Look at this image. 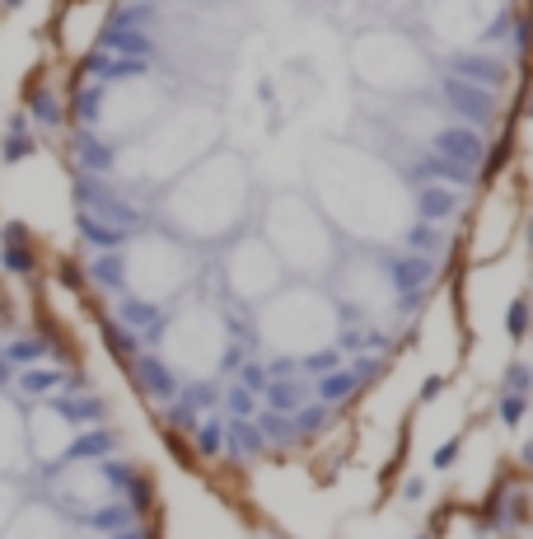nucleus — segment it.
Here are the masks:
<instances>
[{
    "mask_svg": "<svg viewBox=\"0 0 533 539\" xmlns=\"http://www.w3.org/2000/svg\"><path fill=\"white\" fill-rule=\"evenodd\" d=\"M99 52H112V57H131V62H150L155 57V38L146 29H108L99 34Z\"/></svg>",
    "mask_w": 533,
    "mask_h": 539,
    "instance_id": "9b49d317",
    "label": "nucleus"
},
{
    "mask_svg": "<svg viewBox=\"0 0 533 539\" xmlns=\"http://www.w3.org/2000/svg\"><path fill=\"white\" fill-rule=\"evenodd\" d=\"M431 155L449 159V165H463V169H482V155H487V137L482 131H472L463 122H444L435 137H431Z\"/></svg>",
    "mask_w": 533,
    "mask_h": 539,
    "instance_id": "f03ea898",
    "label": "nucleus"
},
{
    "mask_svg": "<svg viewBox=\"0 0 533 539\" xmlns=\"http://www.w3.org/2000/svg\"><path fill=\"white\" fill-rule=\"evenodd\" d=\"M75 230H80V239H84V245H90L94 254L127 249V239H131V230L108 226V221H99V216H90V211H75Z\"/></svg>",
    "mask_w": 533,
    "mask_h": 539,
    "instance_id": "4468645a",
    "label": "nucleus"
},
{
    "mask_svg": "<svg viewBox=\"0 0 533 539\" xmlns=\"http://www.w3.org/2000/svg\"><path fill=\"white\" fill-rule=\"evenodd\" d=\"M328 418H332V409H328V403L309 399L304 409H295V413H290V431H295V441H304V437H319V431L328 427Z\"/></svg>",
    "mask_w": 533,
    "mask_h": 539,
    "instance_id": "5701e85b",
    "label": "nucleus"
},
{
    "mask_svg": "<svg viewBox=\"0 0 533 539\" xmlns=\"http://www.w3.org/2000/svg\"><path fill=\"white\" fill-rule=\"evenodd\" d=\"M384 273H388V286L403 295V305H416L421 291H426L431 277H435V258H421V254H388V258H384Z\"/></svg>",
    "mask_w": 533,
    "mask_h": 539,
    "instance_id": "7ed1b4c3",
    "label": "nucleus"
},
{
    "mask_svg": "<svg viewBox=\"0 0 533 539\" xmlns=\"http://www.w3.org/2000/svg\"><path fill=\"white\" fill-rule=\"evenodd\" d=\"M0 267H5L10 277H33L38 273L33 245H0Z\"/></svg>",
    "mask_w": 533,
    "mask_h": 539,
    "instance_id": "bb28decb",
    "label": "nucleus"
},
{
    "mask_svg": "<svg viewBox=\"0 0 533 539\" xmlns=\"http://www.w3.org/2000/svg\"><path fill=\"white\" fill-rule=\"evenodd\" d=\"M62 380H66V371L62 366H24V371H14V390L24 394V399H52L56 390H62Z\"/></svg>",
    "mask_w": 533,
    "mask_h": 539,
    "instance_id": "a211bd4d",
    "label": "nucleus"
},
{
    "mask_svg": "<svg viewBox=\"0 0 533 539\" xmlns=\"http://www.w3.org/2000/svg\"><path fill=\"white\" fill-rule=\"evenodd\" d=\"M337 352H342V357L365 352V329H347V333H342V342H337Z\"/></svg>",
    "mask_w": 533,
    "mask_h": 539,
    "instance_id": "37998d69",
    "label": "nucleus"
},
{
    "mask_svg": "<svg viewBox=\"0 0 533 539\" xmlns=\"http://www.w3.org/2000/svg\"><path fill=\"white\" fill-rule=\"evenodd\" d=\"M421 497H426V478L412 474V478L403 483V502H421Z\"/></svg>",
    "mask_w": 533,
    "mask_h": 539,
    "instance_id": "49530a36",
    "label": "nucleus"
},
{
    "mask_svg": "<svg viewBox=\"0 0 533 539\" xmlns=\"http://www.w3.org/2000/svg\"><path fill=\"white\" fill-rule=\"evenodd\" d=\"M220 403H224V413H230V418H252V413H258V394L243 390L239 380L220 390Z\"/></svg>",
    "mask_w": 533,
    "mask_h": 539,
    "instance_id": "7c9ffc66",
    "label": "nucleus"
},
{
    "mask_svg": "<svg viewBox=\"0 0 533 539\" xmlns=\"http://www.w3.org/2000/svg\"><path fill=\"white\" fill-rule=\"evenodd\" d=\"M84 71H90L99 85H118V80H140L150 71V62H131V57H112V52H90L84 57Z\"/></svg>",
    "mask_w": 533,
    "mask_h": 539,
    "instance_id": "f8f14e48",
    "label": "nucleus"
},
{
    "mask_svg": "<svg viewBox=\"0 0 533 539\" xmlns=\"http://www.w3.org/2000/svg\"><path fill=\"white\" fill-rule=\"evenodd\" d=\"M440 99H444L449 113H454L463 127H472V131H482V127H491L500 118V99L491 90H482V85H468V80H459V75L440 80Z\"/></svg>",
    "mask_w": 533,
    "mask_h": 539,
    "instance_id": "f257e3e1",
    "label": "nucleus"
},
{
    "mask_svg": "<svg viewBox=\"0 0 533 539\" xmlns=\"http://www.w3.org/2000/svg\"><path fill=\"white\" fill-rule=\"evenodd\" d=\"M112 319L127 323L131 333H159L164 323H168V314H164L159 305L140 301V295H131V291H122V295H118V314H112Z\"/></svg>",
    "mask_w": 533,
    "mask_h": 539,
    "instance_id": "ddd939ff",
    "label": "nucleus"
},
{
    "mask_svg": "<svg viewBox=\"0 0 533 539\" xmlns=\"http://www.w3.org/2000/svg\"><path fill=\"white\" fill-rule=\"evenodd\" d=\"M155 14H159V10L146 5V0H140V5H122V10L108 14V29H150Z\"/></svg>",
    "mask_w": 533,
    "mask_h": 539,
    "instance_id": "c85d7f7f",
    "label": "nucleus"
},
{
    "mask_svg": "<svg viewBox=\"0 0 533 539\" xmlns=\"http://www.w3.org/2000/svg\"><path fill=\"white\" fill-rule=\"evenodd\" d=\"M108 539H150V530L140 525V521H131V525H122V530H108Z\"/></svg>",
    "mask_w": 533,
    "mask_h": 539,
    "instance_id": "a18cd8bd",
    "label": "nucleus"
},
{
    "mask_svg": "<svg viewBox=\"0 0 533 539\" xmlns=\"http://www.w3.org/2000/svg\"><path fill=\"white\" fill-rule=\"evenodd\" d=\"M84 282L108 291V295H122L127 291V263H122V249H112V254H94L90 267H84Z\"/></svg>",
    "mask_w": 533,
    "mask_h": 539,
    "instance_id": "dca6fc26",
    "label": "nucleus"
},
{
    "mask_svg": "<svg viewBox=\"0 0 533 539\" xmlns=\"http://www.w3.org/2000/svg\"><path fill=\"white\" fill-rule=\"evenodd\" d=\"M515 19H519V10H500L491 24H487V34H482V43H505V34H515Z\"/></svg>",
    "mask_w": 533,
    "mask_h": 539,
    "instance_id": "4c0bfd02",
    "label": "nucleus"
},
{
    "mask_svg": "<svg viewBox=\"0 0 533 539\" xmlns=\"http://www.w3.org/2000/svg\"><path fill=\"white\" fill-rule=\"evenodd\" d=\"M127 371H131L136 390L146 394V399H155L159 409H164V403H174V399H178V385H183V380L174 375V366H168V361H159L155 352H140V357H136Z\"/></svg>",
    "mask_w": 533,
    "mask_h": 539,
    "instance_id": "20e7f679",
    "label": "nucleus"
},
{
    "mask_svg": "<svg viewBox=\"0 0 533 539\" xmlns=\"http://www.w3.org/2000/svg\"><path fill=\"white\" fill-rule=\"evenodd\" d=\"M449 75L491 90V85H505V80H510V66H505L496 52H454V57H449Z\"/></svg>",
    "mask_w": 533,
    "mask_h": 539,
    "instance_id": "39448f33",
    "label": "nucleus"
},
{
    "mask_svg": "<svg viewBox=\"0 0 533 539\" xmlns=\"http://www.w3.org/2000/svg\"><path fill=\"white\" fill-rule=\"evenodd\" d=\"M524 413H528V399H519V394H496V418H500V427H519L524 422Z\"/></svg>",
    "mask_w": 533,
    "mask_h": 539,
    "instance_id": "f704fd0d",
    "label": "nucleus"
},
{
    "mask_svg": "<svg viewBox=\"0 0 533 539\" xmlns=\"http://www.w3.org/2000/svg\"><path fill=\"white\" fill-rule=\"evenodd\" d=\"M112 165H118V155H112V146L99 137V127H75V174L108 178Z\"/></svg>",
    "mask_w": 533,
    "mask_h": 539,
    "instance_id": "423d86ee",
    "label": "nucleus"
},
{
    "mask_svg": "<svg viewBox=\"0 0 533 539\" xmlns=\"http://www.w3.org/2000/svg\"><path fill=\"white\" fill-rule=\"evenodd\" d=\"M52 409L62 413L75 427H103L108 422V399H99L94 390H80V394H52Z\"/></svg>",
    "mask_w": 533,
    "mask_h": 539,
    "instance_id": "6e6552de",
    "label": "nucleus"
},
{
    "mask_svg": "<svg viewBox=\"0 0 533 539\" xmlns=\"http://www.w3.org/2000/svg\"><path fill=\"white\" fill-rule=\"evenodd\" d=\"M0 245H33V235H28L24 221H5L0 226Z\"/></svg>",
    "mask_w": 533,
    "mask_h": 539,
    "instance_id": "79ce46f5",
    "label": "nucleus"
},
{
    "mask_svg": "<svg viewBox=\"0 0 533 539\" xmlns=\"http://www.w3.org/2000/svg\"><path fill=\"white\" fill-rule=\"evenodd\" d=\"M220 446H224V418H196L192 450L202 455V460H220Z\"/></svg>",
    "mask_w": 533,
    "mask_h": 539,
    "instance_id": "4be33fe9",
    "label": "nucleus"
},
{
    "mask_svg": "<svg viewBox=\"0 0 533 539\" xmlns=\"http://www.w3.org/2000/svg\"><path fill=\"white\" fill-rule=\"evenodd\" d=\"M24 118L43 131H56V127H66V99L52 85H28L24 90Z\"/></svg>",
    "mask_w": 533,
    "mask_h": 539,
    "instance_id": "0eeeda50",
    "label": "nucleus"
},
{
    "mask_svg": "<svg viewBox=\"0 0 533 539\" xmlns=\"http://www.w3.org/2000/svg\"><path fill=\"white\" fill-rule=\"evenodd\" d=\"M103 99H108V85H84V75H80V85L71 94V108H66V122L75 127H99V113H103Z\"/></svg>",
    "mask_w": 533,
    "mask_h": 539,
    "instance_id": "6ab92c4d",
    "label": "nucleus"
},
{
    "mask_svg": "<svg viewBox=\"0 0 533 539\" xmlns=\"http://www.w3.org/2000/svg\"><path fill=\"white\" fill-rule=\"evenodd\" d=\"M528 319H533L528 301H524V295H515L510 310H505V333H510L515 342H524V338H528Z\"/></svg>",
    "mask_w": 533,
    "mask_h": 539,
    "instance_id": "72a5a7b5",
    "label": "nucleus"
},
{
    "mask_svg": "<svg viewBox=\"0 0 533 539\" xmlns=\"http://www.w3.org/2000/svg\"><path fill=\"white\" fill-rule=\"evenodd\" d=\"M412 539H435V534H412Z\"/></svg>",
    "mask_w": 533,
    "mask_h": 539,
    "instance_id": "3c124183",
    "label": "nucleus"
},
{
    "mask_svg": "<svg viewBox=\"0 0 533 539\" xmlns=\"http://www.w3.org/2000/svg\"><path fill=\"white\" fill-rule=\"evenodd\" d=\"M347 371L356 375L360 385H370L375 375H384V357L379 352H356V357H347Z\"/></svg>",
    "mask_w": 533,
    "mask_h": 539,
    "instance_id": "c9c22d12",
    "label": "nucleus"
},
{
    "mask_svg": "<svg viewBox=\"0 0 533 539\" xmlns=\"http://www.w3.org/2000/svg\"><path fill=\"white\" fill-rule=\"evenodd\" d=\"M463 450V437H449V441H440L435 446V455H431V469H449L454 465V455Z\"/></svg>",
    "mask_w": 533,
    "mask_h": 539,
    "instance_id": "a19ab883",
    "label": "nucleus"
},
{
    "mask_svg": "<svg viewBox=\"0 0 533 539\" xmlns=\"http://www.w3.org/2000/svg\"><path fill=\"white\" fill-rule=\"evenodd\" d=\"M314 399V390H309L300 375H286V380H267V390L258 394V403L262 409H271V413H295V409H304V403Z\"/></svg>",
    "mask_w": 533,
    "mask_h": 539,
    "instance_id": "2eb2a0df",
    "label": "nucleus"
},
{
    "mask_svg": "<svg viewBox=\"0 0 533 539\" xmlns=\"http://www.w3.org/2000/svg\"><path fill=\"white\" fill-rule=\"evenodd\" d=\"M0 357H5L14 371H24V366H38V361L47 357V342H43V338H14Z\"/></svg>",
    "mask_w": 533,
    "mask_h": 539,
    "instance_id": "cd10ccee",
    "label": "nucleus"
},
{
    "mask_svg": "<svg viewBox=\"0 0 533 539\" xmlns=\"http://www.w3.org/2000/svg\"><path fill=\"white\" fill-rule=\"evenodd\" d=\"M252 427H258L262 446H276V450L295 446V431H290V418H286V413H271V409H262V413H252Z\"/></svg>",
    "mask_w": 533,
    "mask_h": 539,
    "instance_id": "412c9836",
    "label": "nucleus"
},
{
    "mask_svg": "<svg viewBox=\"0 0 533 539\" xmlns=\"http://www.w3.org/2000/svg\"><path fill=\"white\" fill-rule=\"evenodd\" d=\"M342 361H347V357L337 352V347H319V352H304V357H300V375H309V380H314V375L342 366Z\"/></svg>",
    "mask_w": 533,
    "mask_h": 539,
    "instance_id": "473e14b6",
    "label": "nucleus"
},
{
    "mask_svg": "<svg viewBox=\"0 0 533 539\" xmlns=\"http://www.w3.org/2000/svg\"><path fill=\"white\" fill-rule=\"evenodd\" d=\"M10 385H14V366L0 357V390H10Z\"/></svg>",
    "mask_w": 533,
    "mask_h": 539,
    "instance_id": "de8ad7c7",
    "label": "nucleus"
},
{
    "mask_svg": "<svg viewBox=\"0 0 533 539\" xmlns=\"http://www.w3.org/2000/svg\"><path fill=\"white\" fill-rule=\"evenodd\" d=\"M234 380H239L243 390H252V394H262V390H267V366H262V361H243Z\"/></svg>",
    "mask_w": 533,
    "mask_h": 539,
    "instance_id": "58836bf2",
    "label": "nucleus"
},
{
    "mask_svg": "<svg viewBox=\"0 0 533 539\" xmlns=\"http://www.w3.org/2000/svg\"><path fill=\"white\" fill-rule=\"evenodd\" d=\"M118 446H122V437H118L112 427H84L80 437L66 446L62 465H66V460H90V465H99V460H108V455L118 450Z\"/></svg>",
    "mask_w": 533,
    "mask_h": 539,
    "instance_id": "9d476101",
    "label": "nucleus"
},
{
    "mask_svg": "<svg viewBox=\"0 0 533 539\" xmlns=\"http://www.w3.org/2000/svg\"><path fill=\"white\" fill-rule=\"evenodd\" d=\"M528 390H533L528 361H510V366H505V375H500V385H496V394H519V399H528Z\"/></svg>",
    "mask_w": 533,
    "mask_h": 539,
    "instance_id": "2f4dec72",
    "label": "nucleus"
},
{
    "mask_svg": "<svg viewBox=\"0 0 533 539\" xmlns=\"http://www.w3.org/2000/svg\"><path fill=\"white\" fill-rule=\"evenodd\" d=\"M459 207H463L459 188H444V183H421L416 188V216H421V221H431V226L459 216Z\"/></svg>",
    "mask_w": 533,
    "mask_h": 539,
    "instance_id": "1a4fd4ad",
    "label": "nucleus"
},
{
    "mask_svg": "<svg viewBox=\"0 0 533 539\" xmlns=\"http://www.w3.org/2000/svg\"><path fill=\"white\" fill-rule=\"evenodd\" d=\"M403 245H407V254L435 258V254L444 249V235H440V226H431V221H416V226L403 235Z\"/></svg>",
    "mask_w": 533,
    "mask_h": 539,
    "instance_id": "393cba45",
    "label": "nucleus"
},
{
    "mask_svg": "<svg viewBox=\"0 0 533 539\" xmlns=\"http://www.w3.org/2000/svg\"><path fill=\"white\" fill-rule=\"evenodd\" d=\"M178 403L202 418V413H211L220 403V385H178Z\"/></svg>",
    "mask_w": 533,
    "mask_h": 539,
    "instance_id": "c756f323",
    "label": "nucleus"
},
{
    "mask_svg": "<svg viewBox=\"0 0 533 539\" xmlns=\"http://www.w3.org/2000/svg\"><path fill=\"white\" fill-rule=\"evenodd\" d=\"M99 333H103L108 357L118 361V366H131V361L140 357V333H131L127 323H118V319H99Z\"/></svg>",
    "mask_w": 533,
    "mask_h": 539,
    "instance_id": "aec40b11",
    "label": "nucleus"
},
{
    "mask_svg": "<svg viewBox=\"0 0 533 539\" xmlns=\"http://www.w3.org/2000/svg\"><path fill=\"white\" fill-rule=\"evenodd\" d=\"M24 5V0H0V10H19Z\"/></svg>",
    "mask_w": 533,
    "mask_h": 539,
    "instance_id": "8fccbe9b",
    "label": "nucleus"
},
{
    "mask_svg": "<svg viewBox=\"0 0 533 539\" xmlns=\"http://www.w3.org/2000/svg\"><path fill=\"white\" fill-rule=\"evenodd\" d=\"M131 521H136V511H131L122 497L103 502L99 511H84V525H90V530H122V525H131Z\"/></svg>",
    "mask_w": 533,
    "mask_h": 539,
    "instance_id": "b1692460",
    "label": "nucleus"
},
{
    "mask_svg": "<svg viewBox=\"0 0 533 539\" xmlns=\"http://www.w3.org/2000/svg\"><path fill=\"white\" fill-rule=\"evenodd\" d=\"M267 366V380H286V375H300V357H290V352H281V357H271V361H262Z\"/></svg>",
    "mask_w": 533,
    "mask_h": 539,
    "instance_id": "ea45409f",
    "label": "nucleus"
},
{
    "mask_svg": "<svg viewBox=\"0 0 533 539\" xmlns=\"http://www.w3.org/2000/svg\"><path fill=\"white\" fill-rule=\"evenodd\" d=\"M62 282H66V286H84V277H80V267H62Z\"/></svg>",
    "mask_w": 533,
    "mask_h": 539,
    "instance_id": "09e8293b",
    "label": "nucleus"
},
{
    "mask_svg": "<svg viewBox=\"0 0 533 539\" xmlns=\"http://www.w3.org/2000/svg\"><path fill=\"white\" fill-rule=\"evenodd\" d=\"M314 399L319 403H328V409H337V403H347V399H356L360 394V380L347 371V361L342 366H332V371H323V375H314Z\"/></svg>",
    "mask_w": 533,
    "mask_h": 539,
    "instance_id": "f3484780",
    "label": "nucleus"
},
{
    "mask_svg": "<svg viewBox=\"0 0 533 539\" xmlns=\"http://www.w3.org/2000/svg\"><path fill=\"white\" fill-rule=\"evenodd\" d=\"M159 441H164V450L174 455V460H178L183 469H192V465H196V450H192V441L183 437V431H168V427H164V431H159Z\"/></svg>",
    "mask_w": 533,
    "mask_h": 539,
    "instance_id": "e433bc0d",
    "label": "nucleus"
},
{
    "mask_svg": "<svg viewBox=\"0 0 533 539\" xmlns=\"http://www.w3.org/2000/svg\"><path fill=\"white\" fill-rule=\"evenodd\" d=\"M444 394V375H426V380H421V403H431V399H440Z\"/></svg>",
    "mask_w": 533,
    "mask_h": 539,
    "instance_id": "c03bdc74",
    "label": "nucleus"
},
{
    "mask_svg": "<svg viewBox=\"0 0 533 539\" xmlns=\"http://www.w3.org/2000/svg\"><path fill=\"white\" fill-rule=\"evenodd\" d=\"M33 150H38L33 127H19V131L5 127V141H0V159H5V165H24V159L33 155Z\"/></svg>",
    "mask_w": 533,
    "mask_h": 539,
    "instance_id": "a878e982",
    "label": "nucleus"
}]
</instances>
